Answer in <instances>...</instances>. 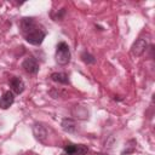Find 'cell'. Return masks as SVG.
I'll return each instance as SVG.
<instances>
[{"label":"cell","mask_w":155,"mask_h":155,"mask_svg":"<svg viewBox=\"0 0 155 155\" xmlns=\"http://www.w3.org/2000/svg\"><path fill=\"white\" fill-rule=\"evenodd\" d=\"M70 57L71 54H70V48L68 44L64 41H59L56 46V54H54L56 62L59 65H67L70 62Z\"/></svg>","instance_id":"6da1fadb"},{"label":"cell","mask_w":155,"mask_h":155,"mask_svg":"<svg viewBox=\"0 0 155 155\" xmlns=\"http://www.w3.org/2000/svg\"><path fill=\"white\" fill-rule=\"evenodd\" d=\"M23 36H24L25 41H27V42H29L30 45L39 46V45H41V44H42L44 39L46 38V31H45L41 27L36 25L31 31L27 33V34H25V35H23Z\"/></svg>","instance_id":"7a4b0ae2"},{"label":"cell","mask_w":155,"mask_h":155,"mask_svg":"<svg viewBox=\"0 0 155 155\" xmlns=\"http://www.w3.org/2000/svg\"><path fill=\"white\" fill-rule=\"evenodd\" d=\"M64 155H86L88 153V147L85 144H74L67 143L63 147Z\"/></svg>","instance_id":"3957f363"},{"label":"cell","mask_w":155,"mask_h":155,"mask_svg":"<svg viewBox=\"0 0 155 155\" xmlns=\"http://www.w3.org/2000/svg\"><path fill=\"white\" fill-rule=\"evenodd\" d=\"M22 68H23V70L25 73L31 74V75H35L39 71V62L34 57H27L22 62Z\"/></svg>","instance_id":"277c9868"},{"label":"cell","mask_w":155,"mask_h":155,"mask_svg":"<svg viewBox=\"0 0 155 155\" xmlns=\"http://www.w3.org/2000/svg\"><path fill=\"white\" fill-rule=\"evenodd\" d=\"M33 133L40 143H46V138L48 137V130L46 126H44L40 122H35L33 126Z\"/></svg>","instance_id":"5b68a950"},{"label":"cell","mask_w":155,"mask_h":155,"mask_svg":"<svg viewBox=\"0 0 155 155\" xmlns=\"http://www.w3.org/2000/svg\"><path fill=\"white\" fill-rule=\"evenodd\" d=\"M147 48H148V42H147V40L139 38V39H137V40L132 44V46H131V53H132L133 56H136V57H139V56H142V54L147 51Z\"/></svg>","instance_id":"8992f818"},{"label":"cell","mask_w":155,"mask_h":155,"mask_svg":"<svg viewBox=\"0 0 155 155\" xmlns=\"http://www.w3.org/2000/svg\"><path fill=\"white\" fill-rule=\"evenodd\" d=\"M8 86H10L11 91H12L15 94H21V93L24 91V88H25L24 81H23L21 78H18V76H12V78H10V80H8Z\"/></svg>","instance_id":"52a82bcc"},{"label":"cell","mask_w":155,"mask_h":155,"mask_svg":"<svg viewBox=\"0 0 155 155\" xmlns=\"http://www.w3.org/2000/svg\"><path fill=\"white\" fill-rule=\"evenodd\" d=\"M36 25L38 24H36V22L33 17H23V18L19 19V29H21L23 35L31 31Z\"/></svg>","instance_id":"ba28073f"},{"label":"cell","mask_w":155,"mask_h":155,"mask_svg":"<svg viewBox=\"0 0 155 155\" xmlns=\"http://www.w3.org/2000/svg\"><path fill=\"white\" fill-rule=\"evenodd\" d=\"M15 102V93L12 91H6L0 97V108L1 109H8Z\"/></svg>","instance_id":"9c48e42d"},{"label":"cell","mask_w":155,"mask_h":155,"mask_svg":"<svg viewBox=\"0 0 155 155\" xmlns=\"http://www.w3.org/2000/svg\"><path fill=\"white\" fill-rule=\"evenodd\" d=\"M61 126H62V128H63L65 132H68V133H73V132H75V130H76V122H75V120H73V119H70V117L63 119L62 122H61Z\"/></svg>","instance_id":"30bf717a"},{"label":"cell","mask_w":155,"mask_h":155,"mask_svg":"<svg viewBox=\"0 0 155 155\" xmlns=\"http://www.w3.org/2000/svg\"><path fill=\"white\" fill-rule=\"evenodd\" d=\"M50 78H51L52 81L62 84V85H69V82H70L69 81V76L65 73H52Z\"/></svg>","instance_id":"8fae6325"},{"label":"cell","mask_w":155,"mask_h":155,"mask_svg":"<svg viewBox=\"0 0 155 155\" xmlns=\"http://www.w3.org/2000/svg\"><path fill=\"white\" fill-rule=\"evenodd\" d=\"M136 145H137V140L136 139H130L127 143H126V147L125 149L121 151V155H127V154H131L136 150Z\"/></svg>","instance_id":"7c38bea8"},{"label":"cell","mask_w":155,"mask_h":155,"mask_svg":"<svg viewBox=\"0 0 155 155\" xmlns=\"http://www.w3.org/2000/svg\"><path fill=\"white\" fill-rule=\"evenodd\" d=\"M81 59H82V62H85L86 64H94V63H96L94 56L91 54V53L87 52V51H84V52L81 53Z\"/></svg>","instance_id":"4fadbf2b"},{"label":"cell","mask_w":155,"mask_h":155,"mask_svg":"<svg viewBox=\"0 0 155 155\" xmlns=\"http://www.w3.org/2000/svg\"><path fill=\"white\" fill-rule=\"evenodd\" d=\"M64 15H65V8H61L58 11H56V13L51 12V18L53 21H62L64 18Z\"/></svg>","instance_id":"5bb4252c"},{"label":"cell","mask_w":155,"mask_h":155,"mask_svg":"<svg viewBox=\"0 0 155 155\" xmlns=\"http://www.w3.org/2000/svg\"><path fill=\"white\" fill-rule=\"evenodd\" d=\"M48 93H50L53 98H59V97H61V93H65V92H63L62 90H54V88H53V90H51Z\"/></svg>","instance_id":"9a60e30c"},{"label":"cell","mask_w":155,"mask_h":155,"mask_svg":"<svg viewBox=\"0 0 155 155\" xmlns=\"http://www.w3.org/2000/svg\"><path fill=\"white\" fill-rule=\"evenodd\" d=\"M96 155H108V154H103V153H98V154H96Z\"/></svg>","instance_id":"2e32d148"}]
</instances>
